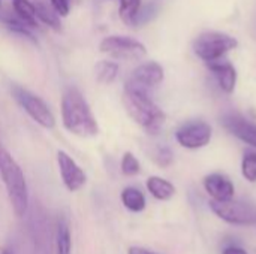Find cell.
Instances as JSON below:
<instances>
[{"label":"cell","mask_w":256,"mask_h":254,"mask_svg":"<svg viewBox=\"0 0 256 254\" xmlns=\"http://www.w3.org/2000/svg\"><path fill=\"white\" fill-rule=\"evenodd\" d=\"M50 6L60 16H68L70 12V0H50Z\"/></svg>","instance_id":"cell-26"},{"label":"cell","mask_w":256,"mask_h":254,"mask_svg":"<svg viewBox=\"0 0 256 254\" xmlns=\"http://www.w3.org/2000/svg\"><path fill=\"white\" fill-rule=\"evenodd\" d=\"M202 184H204L206 192L208 193V196L213 201L224 202V201H230L234 198V193H236L234 184L231 183V180L228 177H225L222 174L207 175L204 178Z\"/></svg>","instance_id":"cell-12"},{"label":"cell","mask_w":256,"mask_h":254,"mask_svg":"<svg viewBox=\"0 0 256 254\" xmlns=\"http://www.w3.org/2000/svg\"><path fill=\"white\" fill-rule=\"evenodd\" d=\"M3 22H4L6 28H9L12 33H16V34H20V36H24V37L28 39L30 42L38 43V40L34 39L33 33L30 31L32 28H30L28 25H26L16 15H9V16L3 18Z\"/></svg>","instance_id":"cell-21"},{"label":"cell","mask_w":256,"mask_h":254,"mask_svg":"<svg viewBox=\"0 0 256 254\" xmlns=\"http://www.w3.org/2000/svg\"><path fill=\"white\" fill-rule=\"evenodd\" d=\"M222 126L244 144L256 148V124L237 112H226L220 117Z\"/></svg>","instance_id":"cell-11"},{"label":"cell","mask_w":256,"mask_h":254,"mask_svg":"<svg viewBox=\"0 0 256 254\" xmlns=\"http://www.w3.org/2000/svg\"><path fill=\"white\" fill-rule=\"evenodd\" d=\"M176 139L188 150H198L208 145L212 139V127L204 121H192L176 132Z\"/></svg>","instance_id":"cell-9"},{"label":"cell","mask_w":256,"mask_h":254,"mask_svg":"<svg viewBox=\"0 0 256 254\" xmlns=\"http://www.w3.org/2000/svg\"><path fill=\"white\" fill-rule=\"evenodd\" d=\"M0 254H10V252L4 247H0Z\"/></svg>","instance_id":"cell-29"},{"label":"cell","mask_w":256,"mask_h":254,"mask_svg":"<svg viewBox=\"0 0 256 254\" xmlns=\"http://www.w3.org/2000/svg\"><path fill=\"white\" fill-rule=\"evenodd\" d=\"M123 106L128 115L148 135H158L165 124V112L153 102L148 91L124 84Z\"/></svg>","instance_id":"cell-2"},{"label":"cell","mask_w":256,"mask_h":254,"mask_svg":"<svg viewBox=\"0 0 256 254\" xmlns=\"http://www.w3.org/2000/svg\"><path fill=\"white\" fill-rule=\"evenodd\" d=\"M128 254H156L147 249H142V247H130L128 250Z\"/></svg>","instance_id":"cell-28"},{"label":"cell","mask_w":256,"mask_h":254,"mask_svg":"<svg viewBox=\"0 0 256 254\" xmlns=\"http://www.w3.org/2000/svg\"><path fill=\"white\" fill-rule=\"evenodd\" d=\"M146 186H147L148 193L158 201H170L176 195L174 184L160 177H150Z\"/></svg>","instance_id":"cell-15"},{"label":"cell","mask_w":256,"mask_h":254,"mask_svg":"<svg viewBox=\"0 0 256 254\" xmlns=\"http://www.w3.org/2000/svg\"><path fill=\"white\" fill-rule=\"evenodd\" d=\"M10 93L15 99V102L24 109V112L40 127L51 130L56 127V115L46 105V102L39 97L38 94L28 91L27 88H22L21 85H14L10 88Z\"/></svg>","instance_id":"cell-4"},{"label":"cell","mask_w":256,"mask_h":254,"mask_svg":"<svg viewBox=\"0 0 256 254\" xmlns=\"http://www.w3.org/2000/svg\"><path fill=\"white\" fill-rule=\"evenodd\" d=\"M237 46H238V42L236 37L226 33H220V31L202 33L194 42L195 54L206 63L224 58L226 52H230L231 49H236Z\"/></svg>","instance_id":"cell-5"},{"label":"cell","mask_w":256,"mask_h":254,"mask_svg":"<svg viewBox=\"0 0 256 254\" xmlns=\"http://www.w3.org/2000/svg\"><path fill=\"white\" fill-rule=\"evenodd\" d=\"M141 0H120L118 6V16L120 19L130 27H135L136 15L141 9Z\"/></svg>","instance_id":"cell-19"},{"label":"cell","mask_w":256,"mask_h":254,"mask_svg":"<svg viewBox=\"0 0 256 254\" xmlns=\"http://www.w3.org/2000/svg\"><path fill=\"white\" fill-rule=\"evenodd\" d=\"M222 254H249L244 249H242V247H236V246H230V247H226Z\"/></svg>","instance_id":"cell-27"},{"label":"cell","mask_w":256,"mask_h":254,"mask_svg":"<svg viewBox=\"0 0 256 254\" xmlns=\"http://www.w3.org/2000/svg\"><path fill=\"white\" fill-rule=\"evenodd\" d=\"M212 211L224 222L234 226H254L256 225V207L244 201H212Z\"/></svg>","instance_id":"cell-7"},{"label":"cell","mask_w":256,"mask_h":254,"mask_svg":"<svg viewBox=\"0 0 256 254\" xmlns=\"http://www.w3.org/2000/svg\"><path fill=\"white\" fill-rule=\"evenodd\" d=\"M172 153L168 147H159L154 153V162L162 166V168H166L172 163Z\"/></svg>","instance_id":"cell-24"},{"label":"cell","mask_w":256,"mask_h":254,"mask_svg":"<svg viewBox=\"0 0 256 254\" xmlns=\"http://www.w3.org/2000/svg\"><path fill=\"white\" fill-rule=\"evenodd\" d=\"M0 177L3 180L8 199L18 219H22L28 211V187L21 166L0 145Z\"/></svg>","instance_id":"cell-3"},{"label":"cell","mask_w":256,"mask_h":254,"mask_svg":"<svg viewBox=\"0 0 256 254\" xmlns=\"http://www.w3.org/2000/svg\"><path fill=\"white\" fill-rule=\"evenodd\" d=\"M120 73V64L112 60H99L94 66V78L102 85L112 84Z\"/></svg>","instance_id":"cell-16"},{"label":"cell","mask_w":256,"mask_h":254,"mask_svg":"<svg viewBox=\"0 0 256 254\" xmlns=\"http://www.w3.org/2000/svg\"><path fill=\"white\" fill-rule=\"evenodd\" d=\"M56 252L57 254H70L72 253V238H70V229L64 219H60L57 223L56 231Z\"/></svg>","instance_id":"cell-18"},{"label":"cell","mask_w":256,"mask_h":254,"mask_svg":"<svg viewBox=\"0 0 256 254\" xmlns=\"http://www.w3.org/2000/svg\"><path fill=\"white\" fill-rule=\"evenodd\" d=\"M0 7H2V0H0Z\"/></svg>","instance_id":"cell-30"},{"label":"cell","mask_w":256,"mask_h":254,"mask_svg":"<svg viewBox=\"0 0 256 254\" xmlns=\"http://www.w3.org/2000/svg\"><path fill=\"white\" fill-rule=\"evenodd\" d=\"M162 81H164V67L156 61H147L136 66L132 70L129 79L126 81V85L148 91L150 88L158 87Z\"/></svg>","instance_id":"cell-10"},{"label":"cell","mask_w":256,"mask_h":254,"mask_svg":"<svg viewBox=\"0 0 256 254\" xmlns=\"http://www.w3.org/2000/svg\"><path fill=\"white\" fill-rule=\"evenodd\" d=\"M207 66L213 72V75L216 76V79L219 82V87L225 93L231 94L234 91L236 82H237V70H236V67L231 63L224 61L222 58L216 60V61H208Z\"/></svg>","instance_id":"cell-13"},{"label":"cell","mask_w":256,"mask_h":254,"mask_svg":"<svg viewBox=\"0 0 256 254\" xmlns=\"http://www.w3.org/2000/svg\"><path fill=\"white\" fill-rule=\"evenodd\" d=\"M62 124L74 136L94 138L99 133L98 120L80 88L69 85L63 90L62 103Z\"/></svg>","instance_id":"cell-1"},{"label":"cell","mask_w":256,"mask_h":254,"mask_svg":"<svg viewBox=\"0 0 256 254\" xmlns=\"http://www.w3.org/2000/svg\"><path fill=\"white\" fill-rule=\"evenodd\" d=\"M156 15V7L153 4H147V6H141L138 15H136V19H135V27L136 25H141V24H146L147 21H150L153 16Z\"/></svg>","instance_id":"cell-25"},{"label":"cell","mask_w":256,"mask_h":254,"mask_svg":"<svg viewBox=\"0 0 256 254\" xmlns=\"http://www.w3.org/2000/svg\"><path fill=\"white\" fill-rule=\"evenodd\" d=\"M120 169H122V174L126 175V177H135L141 172V165H140V160L135 157L134 153L130 151H126L122 157V163H120Z\"/></svg>","instance_id":"cell-22"},{"label":"cell","mask_w":256,"mask_h":254,"mask_svg":"<svg viewBox=\"0 0 256 254\" xmlns=\"http://www.w3.org/2000/svg\"><path fill=\"white\" fill-rule=\"evenodd\" d=\"M242 174L249 183H256V153L249 151L243 156Z\"/></svg>","instance_id":"cell-23"},{"label":"cell","mask_w":256,"mask_h":254,"mask_svg":"<svg viewBox=\"0 0 256 254\" xmlns=\"http://www.w3.org/2000/svg\"><path fill=\"white\" fill-rule=\"evenodd\" d=\"M99 51L116 60L136 61L146 57L147 48L142 42L122 34H110L99 42Z\"/></svg>","instance_id":"cell-6"},{"label":"cell","mask_w":256,"mask_h":254,"mask_svg":"<svg viewBox=\"0 0 256 254\" xmlns=\"http://www.w3.org/2000/svg\"><path fill=\"white\" fill-rule=\"evenodd\" d=\"M57 166L62 181L69 192H78L86 186L87 175L84 169L63 150L57 151Z\"/></svg>","instance_id":"cell-8"},{"label":"cell","mask_w":256,"mask_h":254,"mask_svg":"<svg viewBox=\"0 0 256 254\" xmlns=\"http://www.w3.org/2000/svg\"><path fill=\"white\" fill-rule=\"evenodd\" d=\"M14 13L30 28L39 27V19L36 15V4L30 0H12Z\"/></svg>","instance_id":"cell-14"},{"label":"cell","mask_w":256,"mask_h":254,"mask_svg":"<svg viewBox=\"0 0 256 254\" xmlns=\"http://www.w3.org/2000/svg\"><path fill=\"white\" fill-rule=\"evenodd\" d=\"M36 4V15H38V19L48 25L50 28L56 30V31H60L62 30V22H60V16L52 10L51 6H46L44 3H34Z\"/></svg>","instance_id":"cell-20"},{"label":"cell","mask_w":256,"mask_h":254,"mask_svg":"<svg viewBox=\"0 0 256 254\" xmlns=\"http://www.w3.org/2000/svg\"><path fill=\"white\" fill-rule=\"evenodd\" d=\"M120 199H122L123 207L130 213H141V211L146 210V205H147L144 193L140 189H135V187L123 189V192L120 195Z\"/></svg>","instance_id":"cell-17"}]
</instances>
